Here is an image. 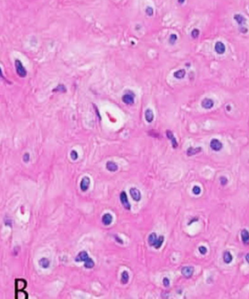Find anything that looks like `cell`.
I'll return each instance as SVG.
<instances>
[{"mask_svg":"<svg viewBox=\"0 0 249 299\" xmlns=\"http://www.w3.org/2000/svg\"><path fill=\"white\" fill-rule=\"evenodd\" d=\"M15 70H16V72H17L18 75H19L20 77H21V78L26 77L27 72H26L25 67L23 66L20 60H18V59L15 60Z\"/></svg>","mask_w":249,"mask_h":299,"instance_id":"obj_1","label":"cell"},{"mask_svg":"<svg viewBox=\"0 0 249 299\" xmlns=\"http://www.w3.org/2000/svg\"><path fill=\"white\" fill-rule=\"evenodd\" d=\"M210 148L215 151H219L223 148V144L221 141L218 139H212L210 141Z\"/></svg>","mask_w":249,"mask_h":299,"instance_id":"obj_2","label":"cell"},{"mask_svg":"<svg viewBox=\"0 0 249 299\" xmlns=\"http://www.w3.org/2000/svg\"><path fill=\"white\" fill-rule=\"evenodd\" d=\"M123 102L129 106H131L135 102V96H134V94L131 92H128L126 93L122 97Z\"/></svg>","mask_w":249,"mask_h":299,"instance_id":"obj_3","label":"cell"},{"mask_svg":"<svg viewBox=\"0 0 249 299\" xmlns=\"http://www.w3.org/2000/svg\"><path fill=\"white\" fill-rule=\"evenodd\" d=\"M120 200H121V202L122 203L123 206L127 210H130L131 209V205L128 200V198H127V195L125 192H122L121 195H120Z\"/></svg>","mask_w":249,"mask_h":299,"instance_id":"obj_4","label":"cell"},{"mask_svg":"<svg viewBox=\"0 0 249 299\" xmlns=\"http://www.w3.org/2000/svg\"><path fill=\"white\" fill-rule=\"evenodd\" d=\"M194 271V268L192 266H185L181 269V273L186 278H190L192 277Z\"/></svg>","mask_w":249,"mask_h":299,"instance_id":"obj_5","label":"cell"},{"mask_svg":"<svg viewBox=\"0 0 249 299\" xmlns=\"http://www.w3.org/2000/svg\"><path fill=\"white\" fill-rule=\"evenodd\" d=\"M90 179L86 176V177H83L81 180L80 182V189L83 191V192H86L87 191L88 189L89 188V186H90Z\"/></svg>","mask_w":249,"mask_h":299,"instance_id":"obj_6","label":"cell"},{"mask_svg":"<svg viewBox=\"0 0 249 299\" xmlns=\"http://www.w3.org/2000/svg\"><path fill=\"white\" fill-rule=\"evenodd\" d=\"M201 106L205 109H210L214 106V102L210 98H205L201 102Z\"/></svg>","mask_w":249,"mask_h":299,"instance_id":"obj_7","label":"cell"},{"mask_svg":"<svg viewBox=\"0 0 249 299\" xmlns=\"http://www.w3.org/2000/svg\"><path fill=\"white\" fill-rule=\"evenodd\" d=\"M26 287V281L24 279H16L15 280V289H16L17 293L23 291Z\"/></svg>","mask_w":249,"mask_h":299,"instance_id":"obj_8","label":"cell"},{"mask_svg":"<svg viewBox=\"0 0 249 299\" xmlns=\"http://www.w3.org/2000/svg\"><path fill=\"white\" fill-rule=\"evenodd\" d=\"M129 192H130L131 198H133L134 200L140 201V199H141V193L138 189H136V188H131L129 190Z\"/></svg>","mask_w":249,"mask_h":299,"instance_id":"obj_9","label":"cell"},{"mask_svg":"<svg viewBox=\"0 0 249 299\" xmlns=\"http://www.w3.org/2000/svg\"><path fill=\"white\" fill-rule=\"evenodd\" d=\"M215 51L219 54H223L226 51V47L222 42H217L215 45Z\"/></svg>","mask_w":249,"mask_h":299,"instance_id":"obj_10","label":"cell"},{"mask_svg":"<svg viewBox=\"0 0 249 299\" xmlns=\"http://www.w3.org/2000/svg\"><path fill=\"white\" fill-rule=\"evenodd\" d=\"M166 135L167 136V138L170 139L171 141V143H172V147L174 148V149H176L177 147H178V142H177V140H176V138H175V137H174V135H173V133L171 132L170 130H167L166 132Z\"/></svg>","mask_w":249,"mask_h":299,"instance_id":"obj_11","label":"cell"},{"mask_svg":"<svg viewBox=\"0 0 249 299\" xmlns=\"http://www.w3.org/2000/svg\"><path fill=\"white\" fill-rule=\"evenodd\" d=\"M88 257H88V255L87 254V252H85V251H83V252H80L79 253L78 255V256L75 257L74 260H75L76 262H85Z\"/></svg>","mask_w":249,"mask_h":299,"instance_id":"obj_12","label":"cell"},{"mask_svg":"<svg viewBox=\"0 0 249 299\" xmlns=\"http://www.w3.org/2000/svg\"><path fill=\"white\" fill-rule=\"evenodd\" d=\"M145 118L148 123L152 122L153 121V119H154V115H153V111L151 109H147L145 112Z\"/></svg>","mask_w":249,"mask_h":299,"instance_id":"obj_13","label":"cell"},{"mask_svg":"<svg viewBox=\"0 0 249 299\" xmlns=\"http://www.w3.org/2000/svg\"><path fill=\"white\" fill-rule=\"evenodd\" d=\"M102 221L105 225H110L113 222V216L110 214H105L102 216Z\"/></svg>","mask_w":249,"mask_h":299,"instance_id":"obj_14","label":"cell"},{"mask_svg":"<svg viewBox=\"0 0 249 299\" xmlns=\"http://www.w3.org/2000/svg\"><path fill=\"white\" fill-rule=\"evenodd\" d=\"M106 167H107V169L109 171L112 172L116 171H118V165H117L115 163L111 162V161H109V162L107 163V164H106Z\"/></svg>","mask_w":249,"mask_h":299,"instance_id":"obj_15","label":"cell"},{"mask_svg":"<svg viewBox=\"0 0 249 299\" xmlns=\"http://www.w3.org/2000/svg\"><path fill=\"white\" fill-rule=\"evenodd\" d=\"M157 236H156V234L155 233H152L150 236H148V244L151 245V246H155V244H156V241H157Z\"/></svg>","mask_w":249,"mask_h":299,"instance_id":"obj_16","label":"cell"},{"mask_svg":"<svg viewBox=\"0 0 249 299\" xmlns=\"http://www.w3.org/2000/svg\"><path fill=\"white\" fill-rule=\"evenodd\" d=\"M223 261H224V263H225L229 264L232 262L233 257H232V254H231L229 252L226 251V252L223 253Z\"/></svg>","mask_w":249,"mask_h":299,"instance_id":"obj_17","label":"cell"},{"mask_svg":"<svg viewBox=\"0 0 249 299\" xmlns=\"http://www.w3.org/2000/svg\"><path fill=\"white\" fill-rule=\"evenodd\" d=\"M234 18H235V20L236 21L239 25H243V24L245 23V21H246L245 18H244L243 15H240V14H236V15H234Z\"/></svg>","mask_w":249,"mask_h":299,"instance_id":"obj_18","label":"cell"},{"mask_svg":"<svg viewBox=\"0 0 249 299\" xmlns=\"http://www.w3.org/2000/svg\"><path fill=\"white\" fill-rule=\"evenodd\" d=\"M173 75H174V77H175V78L182 79V78H184V77H185V75H186V71L183 70V69L179 70H177L176 72H174Z\"/></svg>","mask_w":249,"mask_h":299,"instance_id":"obj_19","label":"cell"},{"mask_svg":"<svg viewBox=\"0 0 249 299\" xmlns=\"http://www.w3.org/2000/svg\"><path fill=\"white\" fill-rule=\"evenodd\" d=\"M241 238H242V240L243 243L247 244L249 241V233L248 230H242L241 232Z\"/></svg>","mask_w":249,"mask_h":299,"instance_id":"obj_20","label":"cell"},{"mask_svg":"<svg viewBox=\"0 0 249 299\" xmlns=\"http://www.w3.org/2000/svg\"><path fill=\"white\" fill-rule=\"evenodd\" d=\"M201 151L202 149L200 147H198V148H196V149L192 148V147H190L187 150V154H188V156H192V155H194V154H196L197 153H199V152H200Z\"/></svg>","mask_w":249,"mask_h":299,"instance_id":"obj_21","label":"cell"},{"mask_svg":"<svg viewBox=\"0 0 249 299\" xmlns=\"http://www.w3.org/2000/svg\"><path fill=\"white\" fill-rule=\"evenodd\" d=\"M129 277L128 272L126 271H123L122 273H121V283L123 284V285L127 284L128 281H129Z\"/></svg>","mask_w":249,"mask_h":299,"instance_id":"obj_22","label":"cell"},{"mask_svg":"<svg viewBox=\"0 0 249 299\" xmlns=\"http://www.w3.org/2000/svg\"><path fill=\"white\" fill-rule=\"evenodd\" d=\"M39 265L43 268H47L50 265V262L47 258H42L39 260Z\"/></svg>","mask_w":249,"mask_h":299,"instance_id":"obj_23","label":"cell"},{"mask_svg":"<svg viewBox=\"0 0 249 299\" xmlns=\"http://www.w3.org/2000/svg\"><path fill=\"white\" fill-rule=\"evenodd\" d=\"M84 266H85L86 268H92L94 266V262L92 260V258L88 257V258L85 261Z\"/></svg>","mask_w":249,"mask_h":299,"instance_id":"obj_24","label":"cell"},{"mask_svg":"<svg viewBox=\"0 0 249 299\" xmlns=\"http://www.w3.org/2000/svg\"><path fill=\"white\" fill-rule=\"evenodd\" d=\"M164 238L162 236H159V237L158 238L157 241L156 243V244H155L154 247H155L156 249H159V248L162 246V244H163V242H164Z\"/></svg>","mask_w":249,"mask_h":299,"instance_id":"obj_25","label":"cell"},{"mask_svg":"<svg viewBox=\"0 0 249 299\" xmlns=\"http://www.w3.org/2000/svg\"><path fill=\"white\" fill-rule=\"evenodd\" d=\"M192 192L194 194V195H200V192H201V189H200V187H198V186H194L192 189Z\"/></svg>","mask_w":249,"mask_h":299,"instance_id":"obj_26","label":"cell"},{"mask_svg":"<svg viewBox=\"0 0 249 299\" xmlns=\"http://www.w3.org/2000/svg\"><path fill=\"white\" fill-rule=\"evenodd\" d=\"M191 35H192V37L193 38H197V37H198L199 35H200V31H199V29H193Z\"/></svg>","mask_w":249,"mask_h":299,"instance_id":"obj_27","label":"cell"},{"mask_svg":"<svg viewBox=\"0 0 249 299\" xmlns=\"http://www.w3.org/2000/svg\"><path fill=\"white\" fill-rule=\"evenodd\" d=\"M70 156H71V158L73 160H76L78 159V154L77 153V151H74V150L72 151V152L70 154Z\"/></svg>","mask_w":249,"mask_h":299,"instance_id":"obj_28","label":"cell"},{"mask_svg":"<svg viewBox=\"0 0 249 299\" xmlns=\"http://www.w3.org/2000/svg\"><path fill=\"white\" fill-rule=\"evenodd\" d=\"M177 39H178V37H177L176 35H175V34L171 35L170 37V43L171 44H174L175 41L177 40Z\"/></svg>","mask_w":249,"mask_h":299,"instance_id":"obj_29","label":"cell"},{"mask_svg":"<svg viewBox=\"0 0 249 299\" xmlns=\"http://www.w3.org/2000/svg\"><path fill=\"white\" fill-rule=\"evenodd\" d=\"M145 12H146V13H147V15H149V16H151V15H153V10L152 7H148L146 8V10H145Z\"/></svg>","mask_w":249,"mask_h":299,"instance_id":"obj_30","label":"cell"},{"mask_svg":"<svg viewBox=\"0 0 249 299\" xmlns=\"http://www.w3.org/2000/svg\"><path fill=\"white\" fill-rule=\"evenodd\" d=\"M199 251H200V252L201 253L202 255H205L206 253H207V252H208L207 248L204 246H200V247H199Z\"/></svg>","mask_w":249,"mask_h":299,"instance_id":"obj_31","label":"cell"},{"mask_svg":"<svg viewBox=\"0 0 249 299\" xmlns=\"http://www.w3.org/2000/svg\"><path fill=\"white\" fill-rule=\"evenodd\" d=\"M220 182H221V185L224 186V185H226L227 184V182H228L227 179L226 177H224V176H222V177L220 179Z\"/></svg>","mask_w":249,"mask_h":299,"instance_id":"obj_32","label":"cell"},{"mask_svg":"<svg viewBox=\"0 0 249 299\" xmlns=\"http://www.w3.org/2000/svg\"><path fill=\"white\" fill-rule=\"evenodd\" d=\"M163 285H164V287H169V285H170V280H169V279L168 278H164V279H163Z\"/></svg>","mask_w":249,"mask_h":299,"instance_id":"obj_33","label":"cell"},{"mask_svg":"<svg viewBox=\"0 0 249 299\" xmlns=\"http://www.w3.org/2000/svg\"><path fill=\"white\" fill-rule=\"evenodd\" d=\"M23 161L25 163H28L29 161V154H27V153L24 154L23 157Z\"/></svg>","mask_w":249,"mask_h":299,"instance_id":"obj_34","label":"cell"},{"mask_svg":"<svg viewBox=\"0 0 249 299\" xmlns=\"http://www.w3.org/2000/svg\"><path fill=\"white\" fill-rule=\"evenodd\" d=\"M245 260H246V261L249 263V253H248V254L246 255V256H245Z\"/></svg>","mask_w":249,"mask_h":299,"instance_id":"obj_35","label":"cell"},{"mask_svg":"<svg viewBox=\"0 0 249 299\" xmlns=\"http://www.w3.org/2000/svg\"><path fill=\"white\" fill-rule=\"evenodd\" d=\"M178 2H179L180 4H183V3H184L185 0H178Z\"/></svg>","mask_w":249,"mask_h":299,"instance_id":"obj_36","label":"cell"}]
</instances>
